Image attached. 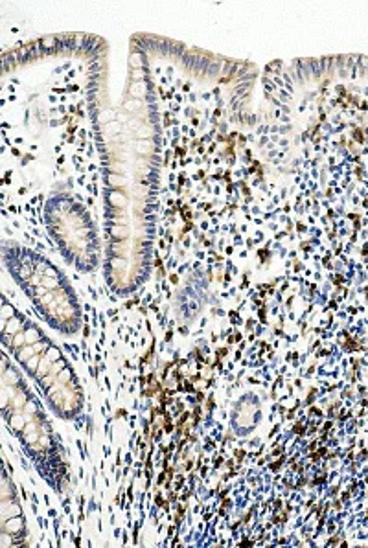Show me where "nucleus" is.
Instances as JSON below:
<instances>
[{
    "mask_svg": "<svg viewBox=\"0 0 368 548\" xmlns=\"http://www.w3.org/2000/svg\"><path fill=\"white\" fill-rule=\"evenodd\" d=\"M2 341L45 392L46 403L52 411L65 420L80 414L83 392L74 370L58 346L8 300L2 304Z\"/></svg>",
    "mask_w": 368,
    "mask_h": 548,
    "instance_id": "nucleus-1",
    "label": "nucleus"
},
{
    "mask_svg": "<svg viewBox=\"0 0 368 548\" xmlns=\"http://www.w3.org/2000/svg\"><path fill=\"white\" fill-rule=\"evenodd\" d=\"M2 412L39 475L58 493L65 490L69 477L61 455V444L41 403L28 390L21 374L12 368L6 354L2 363Z\"/></svg>",
    "mask_w": 368,
    "mask_h": 548,
    "instance_id": "nucleus-2",
    "label": "nucleus"
},
{
    "mask_svg": "<svg viewBox=\"0 0 368 548\" xmlns=\"http://www.w3.org/2000/svg\"><path fill=\"white\" fill-rule=\"evenodd\" d=\"M4 263L13 280L34 302L41 317L65 335L80 330L81 311L69 280L45 256L19 245L4 247Z\"/></svg>",
    "mask_w": 368,
    "mask_h": 548,
    "instance_id": "nucleus-3",
    "label": "nucleus"
},
{
    "mask_svg": "<svg viewBox=\"0 0 368 548\" xmlns=\"http://www.w3.org/2000/svg\"><path fill=\"white\" fill-rule=\"evenodd\" d=\"M46 223L67 262L85 273L96 269L100 241L91 216L80 203L69 197H54L46 206Z\"/></svg>",
    "mask_w": 368,
    "mask_h": 548,
    "instance_id": "nucleus-4",
    "label": "nucleus"
},
{
    "mask_svg": "<svg viewBox=\"0 0 368 548\" xmlns=\"http://www.w3.org/2000/svg\"><path fill=\"white\" fill-rule=\"evenodd\" d=\"M0 525H2V537L4 545H8L12 539V545H21L26 536L23 512L15 499V490L12 488V480L4 473L2 482V504H0Z\"/></svg>",
    "mask_w": 368,
    "mask_h": 548,
    "instance_id": "nucleus-5",
    "label": "nucleus"
},
{
    "mask_svg": "<svg viewBox=\"0 0 368 548\" xmlns=\"http://www.w3.org/2000/svg\"><path fill=\"white\" fill-rule=\"evenodd\" d=\"M260 420V401L254 394L243 396L242 400L238 401L234 416H232V425L240 434H247L253 431Z\"/></svg>",
    "mask_w": 368,
    "mask_h": 548,
    "instance_id": "nucleus-6",
    "label": "nucleus"
}]
</instances>
